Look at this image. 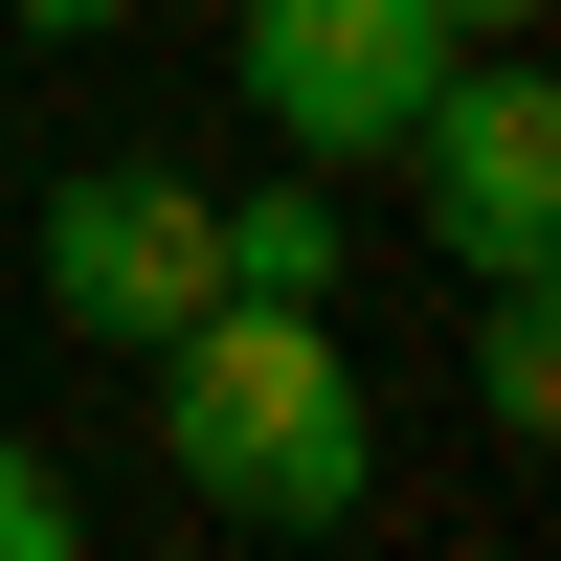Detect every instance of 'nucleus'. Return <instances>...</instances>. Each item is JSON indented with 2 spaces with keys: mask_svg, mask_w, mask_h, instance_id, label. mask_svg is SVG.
<instances>
[{
  "mask_svg": "<svg viewBox=\"0 0 561 561\" xmlns=\"http://www.w3.org/2000/svg\"><path fill=\"white\" fill-rule=\"evenodd\" d=\"M158 449H180V494L248 517V539H337L359 494H382V404H359L337 314H293V293H203L158 337Z\"/></svg>",
  "mask_w": 561,
  "mask_h": 561,
  "instance_id": "nucleus-1",
  "label": "nucleus"
},
{
  "mask_svg": "<svg viewBox=\"0 0 561 561\" xmlns=\"http://www.w3.org/2000/svg\"><path fill=\"white\" fill-rule=\"evenodd\" d=\"M203 293H225V180H180V158H68L45 180V314H68V337L158 359Z\"/></svg>",
  "mask_w": 561,
  "mask_h": 561,
  "instance_id": "nucleus-2",
  "label": "nucleus"
},
{
  "mask_svg": "<svg viewBox=\"0 0 561 561\" xmlns=\"http://www.w3.org/2000/svg\"><path fill=\"white\" fill-rule=\"evenodd\" d=\"M404 180H427V248L472 270H561V90L494 68V45H449V90L404 113Z\"/></svg>",
  "mask_w": 561,
  "mask_h": 561,
  "instance_id": "nucleus-3",
  "label": "nucleus"
},
{
  "mask_svg": "<svg viewBox=\"0 0 561 561\" xmlns=\"http://www.w3.org/2000/svg\"><path fill=\"white\" fill-rule=\"evenodd\" d=\"M427 90H449V23H427V0H248V113L293 135V180L404 158Z\"/></svg>",
  "mask_w": 561,
  "mask_h": 561,
  "instance_id": "nucleus-4",
  "label": "nucleus"
},
{
  "mask_svg": "<svg viewBox=\"0 0 561 561\" xmlns=\"http://www.w3.org/2000/svg\"><path fill=\"white\" fill-rule=\"evenodd\" d=\"M337 270H359V225L314 203V180H248V203H225V293H293V314H337Z\"/></svg>",
  "mask_w": 561,
  "mask_h": 561,
  "instance_id": "nucleus-5",
  "label": "nucleus"
},
{
  "mask_svg": "<svg viewBox=\"0 0 561 561\" xmlns=\"http://www.w3.org/2000/svg\"><path fill=\"white\" fill-rule=\"evenodd\" d=\"M472 404H494V427H561V293H539V270H494V337H472Z\"/></svg>",
  "mask_w": 561,
  "mask_h": 561,
  "instance_id": "nucleus-6",
  "label": "nucleus"
},
{
  "mask_svg": "<svg viewBox=\"0 0 561 561\" xmlns=\"http://www.w3.org/2000/svg\"><path fill=\"white\" fill-rule=\"evenodd\" d=\"M0 561H90V517H68V472H45L23 427H0Z\"/></svg>",
  "mask_w": 561,
  "mask_h": 561,
  "instance_id": "nucleus-7",
  "label": "nucleus"
},
{
  "mask_svg": "<svg viewBox=\"0 0 561 561\" xmlns=\"http://www.w3.org/2000/svg\"><path fill=\"white\" fill-rule=\"evenodd\" d=\"M427 23H449V45H539L561 0H427Z\"/></svg>",
  "mask_w": 561,
  "mask_h": 561,
  "instance_id": "nucleus-8",
  "label": "nucleus"
},
{
  "mask_svg": "<svg viewBox=\"0 0 561 561\" xmlns=\"http://www.w3.org/2000/svg\"><path fill=\"white\" fill-rule=\"evenodd\" d=\"M23 23H45V45H90V23H135V0H23Z\"/></svg>",
  "mask_w": 561,
  "mask_h": 561,
  "instance_id": "nucleus-9",
  "label": "nucleus"
}]
</instances>
